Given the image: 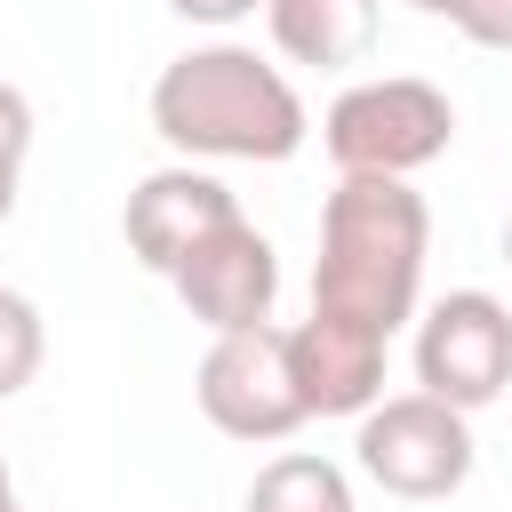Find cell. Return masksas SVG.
Returning <instances> with one entry per match:
<instances>
[{"label": "cell", "instance_id": "obj_16", "mask_svg": "<svg viewBox=\"0 0 512 512\" xmlns=\"http://www.w3.org/2000/svg\"><path fill=\"white\" fill-rule=\"evenodd\" d=\"M16 176H24V168H8V160H0V224L16 216Z\"/></svg>", "mask_w": 512, "mask_h": 512}, {"label": "cell", "instance_id": "obj_15", "mask_svg": "<svg viewBox=\"0 0 512 512\" xmlns=\"http://www.w3.org/2000/svg\"><path fill=\"white\" fill-rule=\"evenodd\" d=\"M168 8H176L184 24H216V32H224V24H248L264 0H168Z\"/></svg>", "mask_w": 512, "mask_h": 512}, {"label": "cell", "instance_id": "obj_7", "mask_svg": "<svg viewBox=\"0 0 512 512\" xmlns=\"http://www.w3.org/2000/svg\"><path fill=\"white\" fill-rule=\"evenodd\" d=\"M168 288H176V304H184L208 336H240V328H264V320H272L280 256H272V240H264L248 216H232L216 240H200V248L168 272Z\"/></svg>", "mask_w": 512, "mask_h": 512}, {"label": "cell", "instance_id": "obj_3", "mask_svg": "<svg viewBox=\"0 0 512 512\" xmlns=\"http://www.w3.org/2000/svg\"><path fill=\"white\" fill-rule=\"evenodd\" d=\"M320 144H328L336 176H416L456 144V104H448V88H432L416 72L352 80L320 112Z\"/></svg>", "mask_w": 512, "mask_h": 512}, {"label": "cell", "instance_id": "obj_12", "mask_svg": "<svg viewBox=\"0 0 512 512\" xmlns=\"http://www.w3.org/2000/svg\"><path fill=\"white\" fill-rule=\"evenodd\" d=\"M48 360V328H40V304L0 288V400H16Z\"/></svg>", "mask_w": 512, "mask_h": 512}, {"label": "cell", "instance_id": "obj_1", "mask_svg": "<svg viewBox=\"0 0 512 512\" xmlns=\"http://www.w3.org/2000/svg\"><path fill=\"white\" fill-rule=\"evenodd\" d=\"M432 256V208L408 176H336L320 200V256H312V312L392 336L416 320Z\"/></svg>", "mask_w": 512, "mask_h": 512}, {"label": "cell", "instance_id": "obj_6", "mask_svg": "<svg viewBox=\"0 0 512 512\" xmlns=\"http://www.w3.org/2000/svg\"><path fill=\"white\" fill-rule=\"evenodd\" d=\"M512 384V312L488 288H448L416 312V392L448 408H488Z\"/></svg>", "mask_w": 512, "mask_h": 512}, {"label": "cell", "instance_id": "obj_10", "mask_svg": "<svg viewBox=\"0 0 512 512\" xmlns=\"http://www.w3.org/2000/svg\"><path fill=\"white\" fill-rule=\"evenodd\" d=\"M272 48L312 72H352L376 48V0H264Z\"/></svg>", "mask_w": 512, "mask_h": 512}, {"label": "cell", "instance_id": "obj_2", "mask_svg": "<svg viewBox=\"0 0 512 512\" xmlns=\"http://www.w3.org/2000/svg\"><path fill=\"white\" fill-rule=\"evenodd\" d=\"M152 128L184 160H296L312 136V112L280 64H264L240 40H208L160 64L152 80Z\"/></svg>", "mask_w": 512, "mask_h": 512}, {"label": "cell", "instance_id": "obj_5", "mask_svg": "<svg viewBox=\"0 0 512 512\" xmlns=\"http://www.w3.org/2000/svg\"><path fill=\"white\" fill-rule=\"evenodd\" d=\"M192 392H200V416L224 432V440H288L304 424V392H296V368H288V328H240V336H208L200 368H192Z\"/></svg>", "mask_w": 512, "mask_h": 512}, {"label": "cell", "instance_id": "obj_8", "mask_svg": "<svg viewBox=\"0 0 512 512\" xmlns=\"http://www.w3.org/2000/svg\"><path fill=\"white\" fill-rule=\"evenodd\" d=\"M240 216V200H232V184L224 176H208V168H192V160H176V168H152L136 192H128V208H120V232H128V256L144 264V272H176L200 240H216L224 224Z\"/></svg>", "mask_w": 512, "mask_h": 512}, {"label": "cell", "instance_id": "obj_17", "mask_svg": "<svg viewBox=\"0 0 512 512\" xmlns=\"http://www.w3.org/2000/svg\"><path fill=\"white\" fill-rule=\"evenodd\" d=\"M0 512H24V504H16V472H8V456H0Z\"/></svg>", "mask_w": 512, "mask_h": 512}, {"label": "cell", "instance_id": "obj_14", "mask_svg": "<svg viewBox=\"0 0 512 512\" xmlns=\"http://www.w3.org/2000/svg\"><path fill=\"white\" fill-rule=\"evenodd\" d=\"M24 152H32V96L0 80V160L24 168Z\"/></svg>", "mask_w": 512, "mask_h": 512}, {"label": "cell", "instance_id": "obj_18", "mask_svg": "<svg viewBox=\"0 0 512 512\" xmlns=\"http://www.w3.org/2000/svg\"><path fill=\"white\" fill-rule=\"evenodd\" d=\"M408 8H424V16H448V8H456V0H408Z\"/></svg>", "mask_w": 512, "mask_h": 512}, {"label": "cell", "instance_id": "obj_11", "mask_svg": "<svg viewBox=\"0 0 512 512\" xmlns=\"http://www.w3.org/2000/svg\"><path fill=\"white\" fill-rule=\"evenodd\" d=\"M248 512H360V504H352L344 464L288 448V456H272V464L248 480Z\"/></svg>", "mask_w": 512, "mask_h": 512}, {"label": "cell", "instance_id": "obj_19", "mask_svg": "<svg viewBox=\"0 0 512 512\" xmlns=\"http://www.w3.org/2000/svg\"><path fill=\"white\" fill-rule=\"evenodd\" d=\"M504 264H512V216H504Z\"/></svg>", "mask_w": 512, "mask_h": 512}, {"label": "cell", "instance_id": "obj_13", "mask_svg": "<svg viewBox=\"0 0 512 512\" xmlns=\"http://www.w3.org/2000/svg\"><path fill=\"white\" fill-rule=\"evenodd\" d=\"M448 24H456L472 48H512V0H456Z\"/></svg>", "mask_w": 512, "mask_h": 512}, {"label": "cell", "instance_id": "obj_4", "mask_svg": "<svg viewBox=\"0 0 512 512\" xmlns=\"http://www.w3.org/2000/svg\"><path fill=\"white\" fill-rule=\"evenodd\" d=\"M352 448H360V472L400 504H440V496H456L472 480V416L432 400V392L376 400L360 416Z\"/></svg>", "mask_w": 512, "mask_h": 512}, {"label": "cell", "instance_id": "obj_9", "mask_svg": "<svg viewBox=\"0 0 512 512\" xmlns=\"http://www.w3.org/2000/svg\"><path fill=\"white\" fill-rule=\"evenodd\" d=\"M384 344L376 328H352V320H296L288 328V368H296V392H304V416H368L384 400Z\"/></svg>", "mask_w": 512, "mask_h": 512}]
</instances>
